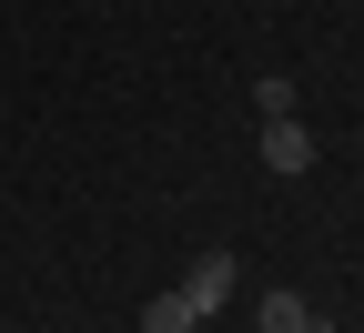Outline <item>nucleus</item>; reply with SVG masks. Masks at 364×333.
<instances>
[{"label": "nucleus", "instance_id": "nucleus-5", "mask_svg": "<svg viewBox=\"0 0 364 333\" xmlns=\"http://www.w3.org/2000/svg\"><path fill=\"white\" fill-rule=\"evenodd\" d=\"M253 111H263V121H284V111H304V102H294V81H284V71H263V81H253Z\"/></svg>", "mask_w": 364, "mask_h": 333}, {"label": "nucleus", "instance_id": "nucleus-4", "mask_svg": "<svg viewBox=\"0 0 364 333\" xmlns=\"http://www.w3.org/2000/svg\"><path fill=\"white\" fill-rule=\"evenodd\" d=\"M193 323H203V313L182 303V293H152V303H142V333H193Z\"/></svg>", "mask_w": 364, "mask_h": 333}, {"label": "nucleus", "instance_id": "nucleus-1", "mask_svg": "<svg viewBox=\"0 0 364 333\" xmlns=\"http://www.w3.org/2000/svg\"><path fill=\"white\" fill-rule=\"evenodd\" d=\"M233 283H243V263H233V253H193V273H182L172 293L193 303V313H223V303H233Z\"/></svg>", "mask_w": 364, "mask_h": 333}, {"label": "nucleus", "instance_id": "nucleus-3", "mask_svg": "<svg viewBox=\"0 0 364 333\" xmlns=\"http://www.w3.org/2000/svg\"><path fill=\"white\" fill-rule=\"evenodd\" d=\"M304 323H314V303H304V293H284V283L253 303V333H304Z\"/></svg>", "mask_w": 364, "mask_h": 333}, {"label": "nucleus", "instance_id": "nucleus-6", "mask_svg": "<svg viewBox=\"0 0 364 333\" xmlns=\"http://www.w3.org/2000/svg\"><path fill=\"white\" fill-rule=\"evenodd\" d=\"M304 333H334V323H324V313H314V323H304Z\"/></svg>", "mask_w": 364, "mask_h": 333}, {"label": "nucleus", "instance_id": "nucleus-2", "mask_svg": "<svg viewBox=\"0 0 364 333\" xmlns=\"http://www.w3.org/2000/svg\"><path fill=\"white\" fill-rule=\"evenodd\" d=\"M263 172H284V182H304V172H314V121H304V111L263 121Z\"/></svg>", "mask_w": 364, "mask_h": 333}]
</instances>
